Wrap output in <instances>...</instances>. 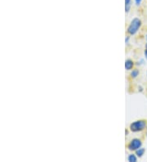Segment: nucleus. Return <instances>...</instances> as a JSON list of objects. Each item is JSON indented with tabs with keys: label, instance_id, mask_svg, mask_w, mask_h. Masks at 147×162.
I'll list each match as a JSON object with an SVG mask.
<instances>
[{
	"label": "nucleus",
	"instance_id": "nucleus-1",
	"mask_svg": "<svg viewBox=\"0 0 147 162\" xmlns=\"http://www.w3.org/2000/svg\"><path fill=\"white\" fill-rule=\"evenodd\" d=\"M147 128V123L146 120H136V121L132 122L130 124V130L133 133L142 132L145 130Z\"/></svg>",
	"mask_w": 147,
	"mask_h": 162
},
{
	"label": "nucleus",
	"instance_id": "nucleus-2",
	"mask_svg": "<svg viewBox=\"0 0 147 162\" xmlns=\"http://www.w3.org/2000/svg\"><path fill=\"white\" fill-rule=\"evenodd\" d=\"M141 26H142V21L139 18H134L129 25V26L128 27V30H127L128 34L130 35H136Z\"/></svg>",
	"mask_w": 147,
	"mask_h": 162
},
{
	"label": "nucleus",
	"instance_id": "nucleus-3",
	"mask_svg": "<svg viewBox=\"0 0 147 162\" xmlns=\"http://www.w3.org/2000/svg\"><path fill=\"white\" fill-rule=\"evenodd\" d=\"M142 143L139 138H133L128 145V148L130 151H136L137 149L142 147Z\"/></svg>",
	"mask_w": 147,
	"mask_h": 162
},
{
	"label": "nucleus",
	"instance_id": "nucleus-4",
	"mask_svg": "<svg viewBox=\"0 0 147 162\" xmlns=\"http://www.w3.org/2000/svg\"><path fill=\"white\" fill-rule=\"evenodd\" d=\"M133 66H134V62H132V60H130V59L126 60V62H125L126 70H132V67H133Z\"/></svg>",
	"mask_w": 147,
	"mask_h": 162
},
{
	"label": "nucleus",
	"instance_id": "nucleus-5",
	"mask_svg": "<svg viewBox=\"0 0 147 162\" xmlns=\"http://www.w3.org/2000/svg\"><path fill=\"white\" fill-rule=\"evenodd\" d=\"M136 151V157H139V158H141V157H143V155L145 154V148H143V147H140L139 149H137Z\"/></svg>",
	"mask_w": 147,
	"mask_h": 162
},
{
	"label": "nucleus",
	"instance_id": "nucleus-6",
	"mask_svg": "<svg viewBox=\"0 0 147 162\" xmlns=\"http://www.w3.org/2000/svg\"><path fill=\"white\" fill-rule=\"evenodd\" d=\"M132 6L131 0H125V12L128 13L130 11V8Z\"/></svg>",
	"mask_w": 147,
	"mask_h": 162
},
{
	"label": "nucleus",
	"instance_id": "nucleus-7",
	"mask_svg": "<svg viewBox=\"0 0 147 162\" xmlns=\"http://www.w3.org/2000/svg\"><path fill=\"white\" fill-rule=\"evenodd\" d=\"M139 74H140L139 70H137V69H134V70H132V72H131V74H130V76H131L132 78L135 79V78H136L137 76H139Z\"/></svg>",
	"mask_w": 147,
	"mask_h": 162
},
{
	"label": "nucleus",
	"instance_id": "nucleus-8",
	"mask_svg": "<svg viewBox=\"0 0 147 162\" xmlns=\"http://www.w3.org/2000/svg\"><path fill=\"white\" fill-rule=\"evenodd\" d=\"M128 160L129 162H136L137 160V157H136V155L134 154H130L128 157Z\"/></svg>",
	"mask_w": 147,
	"mask_h": 162
},
{
	"label": "nucleus",
	"instance_id": "nucleus-9",
	"mask_svg": "<svg viewBox=\"0 0 147 162\" xmlns=\"http://www.w3.org/2000/svg\"><path fill=\"white\" fill-rule=\"evenodd\" d=\"M142 0H135V2H136V4L137 6H139L141 3H142Z\"/></svg>",
	"mask_w": 147,
	"mask_h": 162
},
{
	"label": "nucleus",
	"instance_id": "nucleus-10",
	"mask_svg": "<svg viewBox=\"0 0 147 162\" xmlns=\"http://www.w3.org/2000/svg\"><path fill=\"white\" fill-rule=\"evenodd\" d=\"M129 36H127V37H126V39H125L126 43H129Z\"/></svg>",
	"mask_w": 147,
	"mask_h": 162
},
{
	"label": "nucleus",
	"instance_id": "nucleus-11",
	"mask_svg": "<svg viewBox=\"0 0 147 162\" xmlns=\"http://www.w3.org/2000/svg\"><path fill=\"white\" fill-rule=\"evenodd\" d=\"M144 54H145V59L147 60V49H145V50Z\"/></svg>",
	"mask_w": 147,
	"mask_h": 162
},
{
	"label": "nucleus",
	"instance_id": "nucleus-12",
	"mask_svg": "<svg viewBox=\"0 0 147 162\" xmlns=\"http://www.w3.org/2000/svg\"><path fill=\"white\" fill-rule=\"evenodd\" d=\"M145 39H146V41H147V35H146V36H145Z\"/></svg>",
	"mask_w": 147,
	"mask_h": 162
},
{
	"label": "nucleus",
	"instance_id": "nucleus-13",
	"mask_svg": "<svg viewBox=\"0 0 147 162\" xmlns=\"http://www.w3.org/2000/svg\"><path fill=\"white\" fill-rule=\"evenodd\" d=\"M146 135H147V128H146Z\"/></svg>",
	"mask_w": 147,
	"mask_h": 162
},
{
	"label": "nucleus",
	"instance_id": "nucleus-14",
	"mask_svg": "<svg viewBox=\"0 0 147 162\" xmlns=\"http://www.w3.org/2000/svg\"><path fill=\"white\" fill-rule=\"evenodd\" d=\"M145 47H146V49H147V44H146V46H145Z\"/></svg>",
	"mask_w": 147,
	"mask_h": 162
}]
</instances>
